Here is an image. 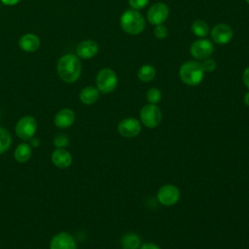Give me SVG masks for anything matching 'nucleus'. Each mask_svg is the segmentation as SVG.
<instances>
[{"label":"nucleus","mask_w":249,"mask_h":249,"mask_svg":"<svg viewBox=\"0 0 249 249\" xmlns=\"http://www.w3.org/2000/svg\"><path fill=\"white\" fill-rule=\"evenodd\" d=\"M140 123L148 128H154L158 126L161 122V111L157 104L144 105L139 113Z\"/></svg>","instance_id":"obj_5"},{"label":"nucleus","mask_w":249,"mask_h":249,"mask_svg":"<svg viewBox=\"0 0 249 249\" xmlns=\"http://www.w3.org/2000/svg\"><path fill=\"white\" fill-rule=\"evenodd\" d=\"M167 33H168V30L167 28L163 25V24H159V25H156L155 29H154V35L157 39H160V40H162L164 39L166 36H167Z\"/></svg>","instance_id":"obj_25"},{"label":"nucleus","mask_w":249,"mask_h":249,"mask_svg":"<svg viewBox=\"0 0 249 249\" xmlns=\"http://www.w3.org/2000/svg\"><path fill=\"white\" fill-rule=\"evenodd\" d=\"M12 144L11 133L4 127L0 126V154H4L9 150Z\"/></svg>","instance_id":"obj_22"},{"label":"nucleus","mask_w":249,"mask_h":249,"mask_svg":"<svg viewBox=\"0 0 249 249\" xmlns=\"http://www.w3.org/2000/svg\"><path fill=\"white\" fill-rule=\"evenodd\" d=\"M179 77L181 81L191 87L197 86L201 83L204 77V71L199 62L189 60L184 62L179 69Z\"/></svg>","instance_id":"obj_3"},{"label":"nucleus","mask_w":249,"mask_h":249,"mask_svg":"<svg viewBox=\"0 0 249 249\" xmlns=\"http://www.w3.org/2000/svg\"><path fill=\"white\" fill-rule=\"evenodd\" d=\"M169 15V9L166 4L162 2H157L153 4L147 12V19L151 24L159 25L162 24Z\"/></svg>","instance_id":"obj_8"},{"label":"nucleus","mask_w":249,"mask_h":249,"mask_svg":"<svg viewBox=\"0 0 249 249\" xmlns=\"http://www.w3.org/2000/svg\"><path fill=\"white\" fill-rule=\"evenodd\" d=\"M30 141H31V145L32 146H34V147H37L38 145H39V140L37 139V138H35V137H32L31 139H30Z\"/></svg>","instance_id":"obj_32"},{"label":"nucleus","mask_w":249,"mask_h":249,"mask_svg":"<svg viewBox=\"0 0 249 249\" xmlns=\"http://www.w3.org/2000/svg\"><path fill=\"white\" fill-rule=\"evenodd\" d=\"M150 0H128V4L133 10H141L149 4Z\"/></svg>","instance_id":"obj_27"},{"label":"nucleus","mask_w":249,"mask_h":249,"mask_svg":"<svg viewBox=\"0 0 249 249\" xmlns=\"http://www.w3.org/2000/svg\"><path fill=\"white\" fill-rule=\"evenodd\" d=\"M31 157V146L26 143H20L14 152V158L18 162L23 163L29 160Z\"/></svg>","instance_id":"obj_18"},{"label":"nucleus","mask_w":249,"mask_h":249,"mask_svg":"<svg viewBox=\"0 0 249 249\" xmlns=\"http://www.w3.org/2000/svg\"><path fill=\"white\" fill-rule=\"evenodd\" d=\"M141 129V123L135 118H125L118 124V132L124 138L138 136Z\"/></svg>","instance_id":"obj_9"},{"label":"nucleus","mask_w":249,"mask_h":249,"mask_svg":"<svg viewBox=\"0 0 249 249\" xmlns=\"http://www.w3.org/2000/svg\"><path fill=\"white\" fill-rule=\"evenodd\" d=\"M1 2L7 6H14V5L18 4L19 2V0H1Z\"/></svg>","instance_id":"obj_30"},{"label":"nucleus","mask_w":249,"mask_h":249,"mask_svg":"<svg viewBox=\"0 0 249 249\" xmlns=\"http://www.w3.org/2000/svg\"><path fill=\"white\" fill-rule=\"evenodd\" d=\"M214 51V47L211 41L207 39H197L190 47L191 54L196 58L203 60L208 58Z\"/></svg>","instance_id":"obj_10"},{"label":"nucleus","mask_w":249,"mask_h":249,"mask_svg":"<svg viewBox=\"0 0 249 249\" xmlns=\"http://www.w3.org/2000/svg\"><path fill=\"white\" fill-rule=\"evenodd\" d=\"M141 246V238L134 232L125 233L122 238L123 249H139Z\"/></svg>","instance_id":"obj_19"},{"label":"nucleus","mask_w":249,"mask_h":249,"mask_svg":"<svg viewBox=\"0 0 249 249\" xmlns=\"http://www.w3.org/2000/svg\"><path fill=\"white\" fill-rule=\"evenodd\" d=\"M37 121L34 117L24 116L18 121L15 126V131L20 139L28 141L34 137L37 130Z\"/></svg>","instance_id":"obj_6"},{"label":"nucleus","mask_w":249,"mask_h":249,"mask_svg":"<svg viewBox=\"0 0 249 249\" xmlns=\"http://www.w3.org/2000/svg\"><path fill=\"white\" fill-rule=\"evenodd\" d=\"M157 198L160 204L164 206H172L176 204L180 198V190L172 184L163 185L159 189Z\"/></svg>","instance_id":"obj_7"},{"label":"nucleus","mask_w":249,"mask_h":249,"mask_svg":"<svg viewBox=\"0 0 249 249\" xmlns=\"http://www.w3.org/2000/svg\"><path fill=\"white\" fill-rule=\"evenodd\" d=\"M56 69L59 78L63 82L74 83L80 78L82 64L77 55L67 53L58 59Z\"/></svg>","instance_id":"obj_1"},{"label":"nucleus","mask_w":249,"mask_h":249,"mask_svg":"<svg viewBox=\"0 0 249 249\" xmlns=\"http://www.w3.org/2000/svg\"><path fill=\"white\" fill-rule=\"evenodd\" d=\"M245 1H246V3H247V4H249V0H245Z\"/></svg>","instance_id":"obj_33"},{"label":"nucleus","mask_w":249,"mask_h":249,"mask_svg":"<svg viewBox=\"0 0 249 249\" xmlns=\"http://www.w3.org/2000/svg\"><path fill=\"white\" fill-rule=\"evenodd\" d=\"M242 81H243V84L245 85V87L249 89V66L243 71Z\"/></svg>","instance_id":"obj_28"},{"label":"nucleus","mask_w":249,"mask_h":249,"mask_svg":"<svg viewBox=\"0 0 249 249\" xmlns=\"http://www.w3.org/2000/svg\"><path fill=\"white\" fill-rule=\"evenodd\" d=\"M53 163L61 169L67 168L72 163V155L63 148H57L52 153Z\"/></svg>","instance_id":"obj_15"},{"label":"nucleus","mask_w":249,"mask_h":249,"mask_svg":"<svg viewBox=\"0 0 249 249\" xmlns=\"http://www.w3.org/2000/svg\"><path fill=\"white\" fill-rule=\"evenodd\" d=\"M41 45L40 38L33 33L23 34L18 40L19 48L27 53H33L39 49Z\"/></svg>","instance_id":"obj_16"},{"label":"nucleus","mask_w":249,"mask_h":249,"mask_svg":"<svg viewBox=\"0 0 249 249\" xmlns=\"http://www.w3.org/2000/svg\"><path fill=\"white\" fill-rule=\"evenodd\" d=\"M146 98L150 104H158L161 99V92L158 88H151L146 93Z\"/></svg>","instance_id":"obj_23"},{"label":"nucleus","mask_w":249,"mask_h":249,"mask_svg":"<svg viewBox=\"0 0 249 249\" xmlns=\"http://www.w3.org/2000/svg\"><path fill=\"white\" fill-rule=\"evenodd\" d=\"M155 76H156V69L154 66L150 64H145L141 66L137 73L138 79L144 83L151 82L152 80H154Z\"/></svg>","instance_id":"obj_20"},{"label":"nucleus","mask_w":249,"mask_h":249,"mask_svg":"<svg viewBox=\"0 0 249 249\" xmlns=\"http://www.w3.org/2000/svg\"><path fill=\"white\" fill-rule=\"evenodd\" d=\"M98 51H99L98 44L93 40L82 41L76 47L77 56L84 59H89L95 56Z\"/></svg>","instance_id":"obj_13"},{"label":"nucleus","mask_w":249,"mask_h":249,"mask_svg":"<svg viewBox=\"0 0 249 249\" xmlns=\"http://www.w3.org/2000/svg\"><path fill=\"white\" fill-rule=\"evenodd\" d=\"M120 24L122 29L130 35L140 34L146 25L142 15L137 10L133 9H128L122 14Z\"/></svg>","instance_id":"obj_2"},{"label":"nucleus","mask_w":249,"mask_h":249,"mask_svg":"<svg viewBox=\"0 0 249 249\" xmlns=\"http://www.w3.org/2000/svg\"><path fill=\"white\" fill-rule=\"evenodd\" d=\"M210 36L212 41H214L216 44L225 45L231 40L233 32L230 25L225 23H218L212 28Z\"/></svg>","instance_id":"obj_11"},{"label":"nucleus","mask_w":249,"mask_h":249,"mask_svg":"<svg viewBox=\"0 0 249 249\" xmlns=\"http://www.w3.org/2000/svg\"><path fill=\"white\" fill-rule=\"evenodd\" d=\"M50 249H77V245L71 234L67 232H59L52 238Z\"/></svg>","instance_id":"obj_12"},{"label":"nucleus","mask_w":249,"mask_h":249,"mask_svg":"<svg viewBox=\"0 0 249 249\" xmlns=\"http://www.w3.org/2000/svg\"><path fill=\"white\" fill-rule=\"evenodd\" d=\"M139 249H160V247L159 245H157L156 243L153 242H146L144 244H141Z\"/></svg>","instance_id":"obj_29"},{"label":"nucleus","mask_w":249,"mask_h":249,"mask_svg":"<svg viewBox=\"0 0 249 249\" xmlns=\"http://www.w3.org/2000/svg\"><path fill=\"white\" fill-rule=\"evenodd\" d=\"M191 29L196 36L200 37V38L206 37L209 33V27H208L206 21H204L202 19H196L192 23Z\"/></svg>","instance_id":"obj_21"},{"label":"nucleus","mask_w":249,"mask_h":249,"mask_svg":"<svg viewBox=\"0 0 249 249\" xmlns=\"http://www.w3.org/2000/svg\"><path fill=\"white\" fill-rule=\"evenodd\" d=\"M243 101H244L245 105H247V106L249 107V91L245 93V95H244V97H243Z\"/></svg>","instance_id":"obj_31"},{"label":"nucleus","mask_w":249,"mask_h":249,"mask_svg":"<svg viewBox=\"0 0 249 249\" xmlns=\"http://www.w3.org/2000/svg\"><path fill=\"white\" fill-rule=\"evenodd\" d=\"M69 142V138L67 137V135L65 134H58L54 140H53V145L56 148H65L68 145Z\"/></svg>","instance_id":"obj_26"},{"label":"nucleus","mask_w":249,"mask_h":249,"mask_svg":"<svg viewBox=\"0 0 249 249\" xmlns=\"http://www.w3.org/2000/svg\"><path fill=\"white\" fill-rule=\"evenodd\" d=\"M0 8H1V7H0Z\"/></svg>","instance_id":"obj_34"},{"label":"nucleus","mask_w":249,"mask_h":249,"mask_svg":"<svg viewBox=\"0 0 249 249\" xmlns=\"http://www.w3.org/2000/svg\"><path fill=\"white\" fill-rule=\"evenodd\" d=\"M201 68L204 72H213L216 68V61L212 58H205L200 63Z\"/></svg>","instance_id":"obj_24"},{"label":"nucleus","mask_w":249,"mask_h":249,"mask_svg":"<svg viewBox=\"0 0 249 249\" xmlns=\"http://www.w3.org/2000/svg\"><path fill=\"white\" fill-rule=\"evenodd\" d=\"M75 113L72 109L63 108L55 114L53 118V123L59 128H67L73 124V123L75 122Z\"/></svg>","instance_id":"obj_14"},{"label":"nucleus","mask_w":249,"mask_h":249,"mask_svg":"<svg viewBox=\"0 0 249 249\" xmlns=\"http://www.w3.org/2000/svg\"><path fill=\"white\" fill-rule=\"evenodd\" d=\"M99 90L97 88L92 87V86H88L84 88L80 93H79V98L82 103L86 105H91L97 101L99 98Z\"/></svg>","instance_id":"obj_17"},{"label":"nucleus","mask_w":249,"mask_h":249,"mask_svg":"<svg viewBox=\"0 0 249 249\" xmlns=\"http://www.w3.org/2000/svg\"><path fill=\"white\" fill-rule=\"evenodd\" d=\"M96 88L104 94L115 90L118 86V77L111 68H103L96 75Z\"/></svg>","instance_id":"obj_4"}]
</instances>
